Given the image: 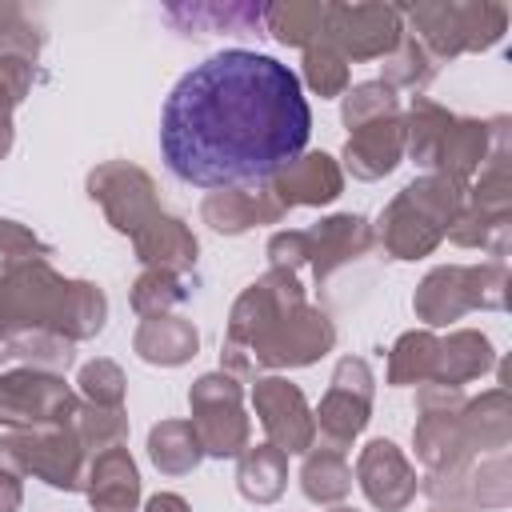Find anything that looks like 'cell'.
Wrapping results in <instances>:
<instances>
[{
	"label": "cell",
	"mask_w": 512,
	"mask_h": 512,
	"mask_svg": "<svg viewBox=\"0 0 512 512\" xmlns=\"http://www.w3.org/2000/svg\"><path fill=\"white\" fill-rule=\"evenodd\" d=\"M312 108L276 56L228 48L176 80L160 112V152L196 188L264 184L308 148Z\"/></svg>",
	"instance_id": "6da1fadb"
}]
</instances>
